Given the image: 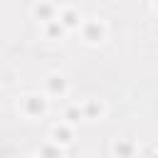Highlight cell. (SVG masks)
Returning <instances> with one entry per match:
<instances>
[{
  "label": "cell",
  "mask_w": 158,
  "mask_h": 158,
  "mask_svg": "<svg viewBox=\"0 0 158 158\" xmlns=\"http://www.w3.org/2000/svg\"><path fill=\"white\" fill-rule=\"evenodd\" d=\"M57 141H69V131H64V128H57Z\"/></svg>",
  "instance_id": "cell-6"
},
{
  "label": "cell",
  "mask_w": 158,
  "mask_h": 158,
  "mask_svg": "<svg viewBox=\"0 0 158 158\" xmlns=\"http://www.w3.org/2000/svg\"><path fill=\"white\" fill-rule=\"evenodd\" d=\"M49 35H62V27H59V25H52V27H49Z\"/></svg>",
  "instance_id": "cell-8"
},
{
  "label": "cell",
  "mask_w": 158,
  "mask_h": 158,
  "mask_svg": "<svg viewBox=\"0 0 158 158\" xmlns=\"http://www.w3.org/2000/svg\"><path fill=\"white\" fill-rule=\"evenodd\" d=\"M37 17L49 20V17H52V7H49V5H40V7H37Z\"/></svg>",
  "instance_id": "cell-3"
},
{
  "label": "cell",
  "mask_w": 158,
  "mask_h": 158,
  "mask_svg": "<svg viewBox=\"0 0 158 158\" xmlns=\"http://www.w3.org/2000/svg\"><path fill=\"white\" fill-rule=\"evenodd\" d=\"M74 22H77L74 12H67V15H64V25H74Z\"/></svg>",
  "instance_id": "cell-7"
},
{
  "label": "cell",
  "mask_w": 158,
  "mask_h": 158,
  "mask_svg": "<svg viewBox=\"0 0 158 158\" xmlns=\"http://www.w3.org/2000/svg\"><path fill=\"white\" fill-rule=\"evenodd\" d=\"M86 37H89V40H91V42H96V40H99V37H101V27H99V25H96V22H91V25H89V27H86Z\"/></svg>",
  "instance_id": "cell-1"
},
{
  "label": "cell",
  "mask_w": 158,
  "mask_h": 158,
  "mask_svg": "<svg viewBox=\"0 0 158 158\" xmlns=\"http://www.w3.org/2000/svg\"><path fill=\"white\" fill-rule=\"evenodd\" d=\"M27 111H30V114H42V111H44V104H42L40 99H30V101H27Z\"/></svg>",
  "instance_id": "cell-2"
},
{
  "label": "cell",
  "mask_w": 158,
  "mask_h": 158,
  "mask_svg": "<svg viewBox=\"0 0 158 158\" xmlns=\"http://www.w3.org/2000/svg\"><path fill=\"white\" fill-rule=\"evenodd\" d=\"M67 116H69V121H79V118H81V111H77V109H69V111H67Z\"/></svg>",
  "instance_id": "cell-5"
},
{
  "label": "cell",
  "mask_w": 158,
  "mask_h": 158,
  "mask_svg": "<svg viewBox=\"0 0 158 158\" xmlns=\"http://www.w3.org/2000/svg\"><path fill=\"white\" fill-rule=\"evenodd\" d=\"M49 89H52V91H62V89H64V81H62V79H57V77H54V79H52V81H49Z\"/></svg>",
  "instance_id": "cell-4"
}]
</instances>
